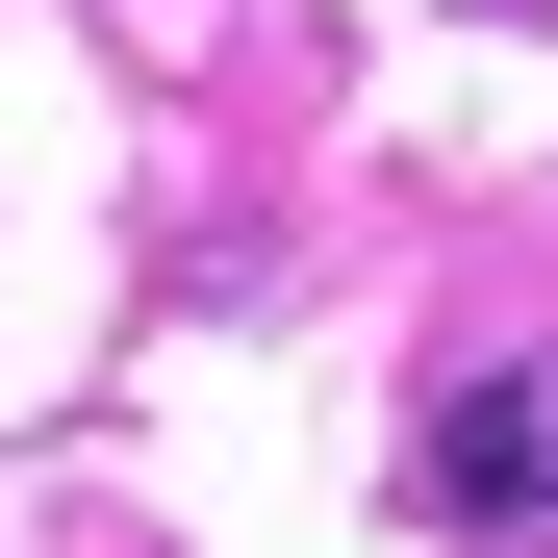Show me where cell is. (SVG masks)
Here are the masks:
<instances>
[{"label": "cell", "instance_id": "obj_1", "mask_svg": "<svg viewBox=\"0 0 558 558\" xmlns=\"http://www.w3.org/2000/svg\"><path fill=\"white\" fill-rule=\"evenodd\" d=\"M407 508H457V533H558V330H533V355H457V381H432V432H407Z\"/></svg>", "mask_w": 558, "mask_h": 558}]
</instances>
